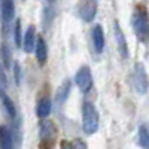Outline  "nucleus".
<instances>
[{
	"instance_id": "f257e3e1",
	"label": "nucleus",
	"mask_w": 149,
	"mask_h": 149,
	"mask_svg": "<svg viewBox=\"0 0 149 149\" xmlns=\"http://www.w3.org/2000/svg\"><path fill=\"white\" fill-rule=\"evenodd\" d=\"M82 128L85 134H94L98 128V112L91 102H86L82 106Z\"/></svg>"
},
{
	"instance_id": "f03ea898",
	"label": "nucleus",
	"mask_w": 149,
	"mask_h": 149,
	"mask_svg": "<svg viewBox=\"0 0 149 149\" xmlns=\"http://www.w3.org/2000/svg\"><path fill=\"white\" fill-rule=\"evenodd\" d=\"M39 149H54L57 140V127L52 121H42L39 127Z\"/></svg>"
},
{
	"instance_id": "7ed1b4c3",
	"label": "nucleus",
	"mask_w": 149,
	"mask_h": 149,
	"mask_svg": "<svg viewBox=\"0 0 149 149\" xmlns=\"http://www.w3.org/2000/svg\"><path fill=\"white\" fill-rule=\"evenodd\" d=\"M133 29H134V33H136V36H137V39L140 42L148 40V33H149L148 15L142 8H139L133 15Z\"/></svg>"
},
{
	"instance_id": "20e7f679",
	"label": "nucleus",
	"mask_w": 149,
	"mask_h": 149,
	"mask_svg": "<svg viewBox=\"0 0 149 149\" xmlns=\"http://www.w3.org/2000/svg\"><path fill=\"white\" fill-rule=\"evenodd\" d=\"M74 81H76V85L79 86V90L85 94L88 93L93 88V74L88 66H82L78 72L76 76H74Z\"/></svg>"
},
{
	"instance_id": "39448f33",
	"label": "nucleus",
	"mask_w": 149,
	"mask_h": 149,
	"mask_svg": "<svg viewBox=\"0 0 149 149\" xmlns=\"http://www.w3.org/2000/svg\"><path fill=\"white\" fill-rule=\"evenodd\" d=\"M15 17V5L14 0H2V27H3V34L8 33L9 27Z\"/></svg>"
},
{
	"instance_id": "423d86ee",
	"label": "nucleus",
	"mask_w": 149,
	"mask_h": 149,
	"mask_svg": "<svg viewBox=\"0 0 149 149\" xmlns=\"http://www.w3.org/2000/svg\"><path fill=\"white\" fill-rule=\"evenodd\" d=\"M133 85L139 94H145L148 90V78L142 64H136L133 72Z\"/></svg>"
},
{
	"instance_id": "0eeeda50",
	"label": "nucleus",
	"mask_w": 149,
	"mask_h": 149,
	"mask_svg": "<svg viewBox=\"0 0 149 149\" xmlns=\"http://www.w3.org/2000/svg\"><path fill=\"white\" fill-rule=\"evenodd\" d=\"M95 10H97V5H95L94 0H86V2H84V5L79 8V15L84 21L91 22L95 17Z\"/></svg>"
},
{
	"instance_id": "6e6552de",
	"label": "nucleus",
	"mask_w": 149,
	"mask_h": 149,
	"mask_svg": "<svg viewBox=\"0 0 149 149\" xmlns=\"http://www.w3.org/2000/svg\"><path fill=\"white\" fill-rule=\"evenodd\" d=\"M113 31H115V39H116V43H118V49H119V52H121V57H122V58H128L127 39H125V36H124V31L121 30V27H119L118 22H115Z\"/></svg>"
},
{
	"instance_id": "1a4fd4ad",
	"label": "nucleus",
	"mask_w": 149,
	"mask_h": 149,
	"mask_svg": "<svg viewBox=\"0 0 149 149\" xmlns=\"http://www.w3.org/2000/svg\"><path fill=\"white\" fill-rule=\"evenodd\" d=\"M34 51H36V58L39 61V64L43 66L48 60V45H46V40L43 37H36Z\"/></svg>"
},
{
	"instance_id": "9d476101",
	"label": "nucleus",
	"mask_w": 149,
	"mask_h": 149,
	"mask_svg": "<svg viewBox=\"0 0 149 149\" xmlns=\"http://www.w3.org/2000/svg\"><path fill=\"white\" fill-rule=\"evenodd\" d=\"M0 149H14V137L6 125H0Z\"/></svg>"
},
{
	"instance_id": "9b49d317",
	"label": "nucleus",
	"mask_w": 149,
	"mask_h": 149,
	"mask_svg": "<svg viewBox=\"0 0 149 149\" xmlns=\"http://www.w3.org/2000/svg\"><path fill=\"white\" fill-rule=\"evenodd\" d=\"M93 43L97 52H103V48H104V33L102 26H95L93 29Z\"/></svg>"
},
{
	"instance_id": "f8f14e48",
	"label": "nucleus",
	"mask_w": 149,
	"mask_h": 149,
	"mask_svg": "<svg viewBox=\"0 0 149 149\" xmlns=\"http://www.w3.org/2000/svg\"><path fill=\"white\" fill-rule=\"evenodd\" d=\"M0 102H2V104H3V107L6 109V112H8V115L14 119L15 116H17V109H15V104H14V102L9 98V95L3 91V88L0 86Z\"/></svg>"
},
{
	"instance_id": "ddd939ff",
	"label": "nucleus",
	"mask_w": 149,
	"mask_h": 149,
	"mask_svg": "<svg viewBox=\"0 0 149 149\" xmlns=\"http://www.w3.org/2000/svg\"><path fill=\"white\" fill-rule=\"evenodd\" d=\"M51 109H52L51 100H49L48 97H45V98H42V100L37 103L36 113H37V116H39L40 119H45V118L49 116V113H51Z\"/></svg>"
},
{
	"instance_id": "4468645a",
	"label": "nucleus",
	"mask_w": 149,
	"mask_h": 149,
	"mask_svg": "<svg viewBox=\"0 0 149 149\" xmlns=\"http://www.w3.org/2000/svg\"><path fill=\"white\" fill-rule=\"evenodd\" d=\"M34 43H36V29L33 26H30L24 34V51L26 52H31L34 49Z\"/></svg>"
},
{
	"instance_id": "2eb2a0df",
	"label": "nucleus",
	"mask_w": 149,
	"mask_h": 149,
	"mask_svg": "<svg viewBox=\"0 0 149 149\" xmlns=\"http://www.w3.org/2000/svg\"><path fill=\"white\" fill-rule=\"evenodd\" d=\"M70 86H72V82H70L69 79H66L63 84L60 85V88L57 90V95H55L58 103L66 102V98H67V95H69V93H70Z\"/></svg>"
},
{
	"instance_id": "dca6fc26",
	"label": "nucleus",
	"mask_w": 149,
	"mask_h": 149,
	"mask_svg": "<svg viewBox=\"0 0 149 149\" xmlns=\"http://www.w3.org/2000/svg\"><path fill=\"white\" fill-rule=\"evenodd\" d=\"M139 145L143 149H148V146H149V134H148V127L146 125L139 127Z\"/></svg>"
},
{
	"instance_id": "f3484780",
	"label": "nucleus",
	"mask_w": 149,
	"mask_h": 149,
	"mask_svg": "<svg viewBox=\"0 0 149 149\" xmlns=\"http://www.w3.org/2000/svg\"><path fill=\"white\" fill-rule=\"evenodd\" d=\"M14 40H15V45L19 48L21 43H22V34H21V21L17 19L15 21V29H14Z\"/></svg>"
},
{
	"instance_id": "a211bd4d",
	"label": "nucleus",
	"mask_w": 149,
	"mask_h": 149,
	"mask_svg": "<svg viewBox=\"0 0 149 149\" xmlns=\"http://www.w3.org/2000/svg\"><path fill=\"white\" fill-rule=\"evenodd\" d=\"M2 55H3V61H5V67H10V58H12V55H10V48H9V45L8 43H3L2 45Z\"/></svg>"
},
{
	"instance_id": "6ab92c4d",
	"label": "nucleus",
	"mask_w": 149,
	"mask_h": 149,
	"mask_svg": "<svg viewBox=\"0 0 149 149\" xmlns=\"http://www.w3.org/2000/svg\"><path fill=\"white\" fill-rule=\"evenodd\" d=\"M14 76H15V84L19 85V82H21V67H19L18 63L14 64Z\"/></svg>"
},
{
	"instance_id": "aec40b11",
	"label": "nucleus",
	"mask_w": 149,
	"mask_h": 149,
	"mask_svg": "<svg viewBox=\"0 0 149 149\" xmlns=\"http://www.w3.org/2000/svg\"><path fill=\"white\" fill-rule=\"evenodd\" d=\"M0 85L6 86L8 85V79H6V72H5V66L0 63Z\"/></svg>"
},
{
	"instance_id": "412c9836",
	"label": "nucleus",
	"mask_w": 149,
	"mask_h": 149,
	"mask_svg": "<svg viewBox=\"0 0 149 149\" xmlns=\"http://www.w3.org/2000/svg\"><path fill=\"white\" fill-rule=\"evenodd\" d=\"M70 148L72 149H86V143L84 140H74L73 143H70Z\"/></svg>"
},
{
	"instance_id": "4be33fe9",
	"label": "nucleus",
	"mask_w": 149,
	"mask_h": 149,
	"mask_svg": "<svg viewBox=\"0 0 149 149\" xmlns=\"http://www.w3.org/2000/svg\"><path fill=\"white\" fill-rule=\"evenodd\" d=\"M61 149H72V148H70V143L63 142V146H61Z\"/></svg>"
},
{
	"instance_id": "5701e85b",
	"label": "nucleus",
	"mask_w": 149,
	"mask_h": 149,
	"mask_svg": "<svg viewBox=\"0 0 149 149\" xmlns=\"http://www.w3.org/2000/svg\"><path fill=\"white\" fill-rule=\"evenodd\" d=\"M54 2H55V0H48V3H49V5H52Z\"/></svg>"
}]
</instances>
